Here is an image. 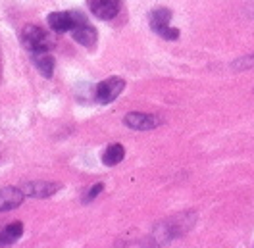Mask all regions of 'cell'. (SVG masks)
Wrapping results in <instances>:
<instances>
[{"label": "cell", "mask_w": 254, "mask_h": 248, "mask_svg": "<svg viewBox=\"0 0 254 248\" xmlns=\"http://www.w3.org/2000/svg\"><path fill=\"white\" fill-rule=\"evenodd\" d=\"M124 89H126V81L122 77L104 79V81H100V83L96 85V89H95L96 102H100V104H110V102H114V100L122 94Z\"/></svg>", "instance_id": "3"}, {"label": "cell", "mask_w": 254, "mask_h": 248, "mask_svg": "<svg viewBox=\"0 0 254 248\" xmlns=\"http://www.w3.org/2000/svg\"><path fill=\"white\" fill-rule=\"evenodd\" d=\"M25 198L19 186H4L0 188V212H8L17 208Z\"/></svg>", "instance_id": "9"}, {"label": "cell", "mask_w": 254, "mask_h": 248, "mask_svg": "<svg viewBox=\"0 0 254 248\" xmlns=\"http://www.w3.org/2000/svg\"><path fill=\"white\" fill-rule=\"evenodd\" d=\"M21 43L31 54H43V52H48L52 47L50 37L39 25H25L21 31Z\"/></svg>", "instance_id": "1"}, {"label": "cell", "mask_w": 254, "mask_h": 248, "mask_svg": "<svg viewBox=\"0 0 254 248\" xmlns=\"http://www.w3.org/2000/svg\"><path fill=\"white\" fill-rule=\"evenodd\" d=\"M124 124L129 129H135V131H148V129L158 127L160 118L150 116V114H141V112H131L124 118Z\"/></svg>", "instance_id": "7"}, {"label": "cell", "mask_w": 254, "mask_h": 248, "mask_svg": "<svg viewBox=\"0 0 254 248\" xmlns=\"http://www.w3.org/2000/svg\"><path fill=\"white\" fill-rule=\"evenodd\" d=\"M71 37L83 45V47H95L96 45V29L87 21V17L81 14L79 19H77V25L73 27V31H71Z\"/></svg>", "instance_id": "6"}, {"label": "cell", "mask_w": 254, "mask_h": 248, "mask_svg": "<svg viewBox=\"0 0 254 248\" xmlns=\"http://www.w3.org/2000/svg\"><path fill=\"white\" fill-rule=\"evenodd\" d=\"M21 235H23V223H21V221L8 223V225L0 231V248L14 245L16 241H19V237H21Z\"/></svg>", "instance_id": "10"}, {"label": "cell", "mask_w": 254, "mask_h": 248, "mask_svg": "<svg viewBox=\"0 0 254 248\" xmlns=\"http://www.w3.org/2000/svg\"><path fill=\"white\" fill-rule=\"evenodd\" d=\"M33 63L35 67L41 71L43 77H52L54 73V58L48 54V52H43V54H33Z\"/></svg>", "instance_id": "11"}, {"label": "cell", "mask_w": 254, "mask_h": 248, "mask_svg": "<svg viewBox=\"0 0 254 248\" xmlns=\"http://www.w3.org/2000/svg\"><path fill=\"white\" fill-rule=\"evenodd\" d=\"M233 67H235V69H249V67H254V54L245 56V58H241L237 62H233Z\"/></svg>", "instance_id": "14"}, {"label": "cell", "mask_w": 254, "mask_h": 248, "mask_svg": "<svg viewBox=\"0 0 254 248\" xmlns=\"http://www.w3.org/2000/svg\"><path fill=\"white\" fill-rule=\"evenodd\" d=\"M126 156V148L122 144H110L106 150H104V156H102V162L104 166H116L124 160Z\"/></svg>", "instance_id": "12"}, {"label": "cell", "mask_w": 254, "mask_h": 248, "mask_svg": "<svg viewBox=\"0 0 254 248\" xmlns=\"http://www.w3.org/2000/svg\"><path fill=\"white\" fill-rule=\"evenodd\" d=\"M21 192L25 196H31V198H47L52 196L54 192H58L62 185L60 183H48V181H33V183H25V185L19 186Z\"/></svg>", "instance_id": "5"}, {"label": "cell", "mask_w": 254, "mask_h": 248, "mask_svg": "<svg viewBox=\"0 0 254 248\" xmlns=\"http://www.w3.org/2000/svg\"><path fill=\"white\" fill-rule=\"evenodd\" d=\"M170 19H172V12L168 8H158L150 14V29L158 33L160 37L168 39V41H175L179 37V29L170 27Z\"/></svg>", "instance_id": "2"}, {"label": "cell", "mask_w": 254, "mask_h": 248, "mask_svg": "<svg viewBox=\"0 0 254 248\" xmlns=\"http://www.w3.org/2000/svg\"><path fill=\"white\" fill-rule=\"evenodd\" d=\"M102 188H104V185H102V183H95V185H91V186H89V190L85 192V196H83V202L95 200L96 196L102 192Z\"/></svg>", "instance_id": "13"}, {"label": "cell", "mask_w": 254, "mask_h": 248, "mask_svg": "<svg viewBox=\"0 0 254 248\" xmlns=\"http://www.w3.org/2000/svg\"><path fill=\"white\" fill-rule=\"evenodd\" d=\"M79 16V12H52V14H48V25L56 33L73 31Z\"/></svg>", "instance_id": "4"}, {"label": "cell", "mask_w": 254, "mask_h": 248, "mask_svg": "<svg viewBox=\"0 0 254 248\" xmlns=\"http://www.w3.org/2000/svg\"><path fill=\"white\" fill-rule=\"evenodd\" d=\"M89 8L98 19H112L120 14V0H89Z\"/></svg>", "instance_id": "8"}]
</instances>
